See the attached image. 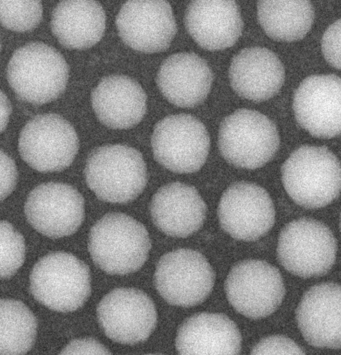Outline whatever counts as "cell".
Instances as JSON below:
<instances>
[{"instance_id": "cell-1", "label": "cell", "mask_w": 341, "mask_h": 355, "mask_svg": "<svg viewBox=\"0 0 341 355\" xmlns=\"http://www.w3.org/2000/svg\"><path fill=\"white\" fill-rule=\"evenodd\" d=\"M281 178L295 202L308 209L321 208L341 192V164L327 148L305 145L285 161Z\"/></svg>"}, {"instance_id": "cell-2", "label": "cell", "mask_w": 341, "mask_h": 355, "mask_svg": "<svg viewBox=\"0 0 341 355\" xmlns=\"http://www.w3.org/2000/svg\"><path fill=\"white\" fill-rule=\"evenodd\" d=\"M88 249L99 268L111 275H125L144 264L150 241L143 224L125 214L113 212L93 225Z\"/></svg>"}, {"instance_id": "cell-3", "label": "cell", "mask_w": 341, "mask_h": 355, "mask_svg": "<svg viewBox=\"0 0 341 355\" xmlns=\"http://www.w3.org/2000/svg\"><path fill=\"white\" fill-rule=\"evenodd\" d=\"M10 87L21 100L42 105L57 98L64 90L69 67L54 48L31 42L17 49L7 67Z\"/></svg>"}, {"instance_id": "cell-4", "label": "cell", "mask_w": 341, "mask_h": 355, "mask_svg": "<svg viewBox=\"0 0 341 355\" xmlns=\"http://www.w3.org/2000/svg\"><path fill=\"white\" fill-rule=\"evenodd\" d=\"M85 175L87 186L101 200L126 203L144 189L147 168L141 154L125 145H106L88 157Z\"/></svg>"}, {"instance_id": "cell-5", "label": "cell", "mask_w": 341, "mask_h": 355, "mask_svg": "<svg viewBox=\"0 0 341 355\" xmlns=\"http://www.w3.org/2000/svg\"><path fill=\"white\" fill-rule=\"evenodd\" d=\"M30 291L36 300L52 310L75 311L90 295L89 268L72 254L49 253L32 268Z\"/></svg>"}, {"instance_id": "cell-6", "label": "cell", "mask_w": 341, "mask_h": 355, "mask_svg": "<svg viewBox=\"0 0 341 355\" xmlns=\"http://www.w3.org/2000/svg\"><path fill=\"white\" fill-rule=\"evenodd\" d=\"M279 135L275 124L265 115L240 109L222 121L218 148L229 164L254 169L263 166L276 154Z\"/></svg>"}, {"instance_id": "cell-7", "label": "cell", "mask_w": 341, "mask_h": 355, "mask_svg": "<svg viewBox=\"0 0 341 355\" xmlns=\"http://www.w3.org/2000/svg\"><path fill=\"white\" fill-rule=\"evenodd\" d=\"M336 240L324 223L300 218L287 224L277 244V257L290 273L304 278L326 274L336 256Z\"/></svg>"}, {"instance_id": "cell-8", "label": "cell", "mask_w": 341, "mask_h": 355, "mask_svg": "<svg viewBox=\"0 0 341 355\" xmlns=\"http://www.w3.org/2000/svg\"><path fill=\"white\" fill-rule=\"evenodd\" d=\"M151 145L155 159L164 168L175 173H191L205 163L210 139L200 120L179 114L166 116L156 124Z\"/></svg>"}, {"instance_id": "cell-9", "label": "cell", "mask_w": 341, "mask_h": 355, "mask_svg": "<svg viewBox=\"0 0 341 355\" xmlns=\"http://www.w3.org/2000/svg\"><path fill=\"white\" fill-rule=\"evenodd\" d=\"M21 158L40 172L60 171L73 162L79 148L73 126L56 114L34 116L24 126L19 137Z\"/></svg>"}, {"instance_id": "cell-10", "label": "cell", "mask_w": 341, "mask_h": 355, "mask_svg": "<svg viewBox=\"0 0 341 355\" xmlns=\"http://www.w3.org/2000/svg\"><path fill=\"white\" fill-rule=\"evenodd\" d=\"M215 281L214 272L199 252L186 248L164 254L154 275L155 286L169 304L192 306L202 302L210 294Z\"/></svg>"}, {"instance_id": "cell-11", "label": "cell", "mask_w": 341, "mask_h": 355, "mask_svg": "<svg viewBox=\"0 0 341 355\" xmlns=\"http://www.w3.org/2000/svg\"><path fill=\"white\" fill-rule=\"evenodd\" d=\"M225 290L231 306L253 319L266 317L281 304L285 287L281 273L262 260L242 261L229 271Z\"/></svg>"}, {"instance_id": "cell-12", "label": "cell", "mask_w": 341, "mask_h": 355, "mask_svg": "<svg viewBox=\"0 0 341 355\" xmlns=\"http://www.w3.org/2000/svg\"><path fill=\"white\" fill-rule=\"evenodd\" d=\"M26 218L38 232L52 239L75 233L85 217V201L73 187L46 182L35 187L24 206Z\"/></svg>"}, {"instance_id": "cell-13", "label": "cell", "mask_w": 341, "mask_h": 355, "mask_svg": "<svg viewBox=\"0 0 341 355\" xmlns=\"http://www.w3.org/2000/svg\"><path fill=\"white\" fill-rule=\"evenodd\" d=\"M97 317L105 335L122 344L146 340L157 323L152 300L132 288H116L104 296L98 305Z\"/></svg>"}, {"instance_id": "cell-14", "label": "cell", "mask_w": 341, "mask_h": 355, "mask_svg": "<svg viewBox=\"0 0 341 355\" xmlns=\"http://www.w3.org/2000/svg\"><path fill=\"white\" fill-rule=\"evenodd\" d=\"M222 228L233 238L255 241L273 226L275 210L268 193L261 187L238 182L223 193L218 208Z\"/></svg>"}, {"instance_id": "cell-15", "label": "cell", "mask_w": 341, "mask_h": 355, "mask_svg": "<svg viewBox=\"0 0 341 355\" xmlns=\"http://www.w3.org/2000/svg\"><path fill=\"white\" fill-rule=\"evenodd\" d=\"M292 108L299 125L311 135L329 139L341 135V78H306L294 94Z\"/></svg>"}, {"instance_id": "cell-16", "label": "cell", "mask_w": 341, "mask_h": 355, "mask_svg": "<svg viewBox=\"0 0 341 355\" xmlns=\"http://www.w3.org/2000/svg\"><path fill=\"white\" fill-rule=\"evenodd\" d=\"M116 26L121 40L143 53L167 49L176 32L172 8L165 1H128L119 11Z\"/></svg>"}, {"instance_id": "cell-17", "label": "cell", "mask_w": 341, "mask_h": 355, "mask_svg": "<svg viewBox=\"0 0 341 355\" xmlns=\"http://www.w3.org/2000/svg\"><path fill=\"white\" fill-rule=\"evenodd\" d=\"M296 318L310 345L341 348V285L326 282L312 286L304 294Z\"/></svg>"}, {"instance_id": "cell-18", "label": "cell", "mask_w": 341, "mask_h": 355, "mask_svg": "<svg viewBox=\"0 0 341 355\" xmlns=\"http://www.w3.org/2000/svg\"><path fill=\"white\" fill-rule=\"evenodd\" d=\"M150 211L154 224L164 234L186 237L202 226L207 206L195 187L175 182L155 193Z\"/></svg>"}, {"instance_id": "cell-19", "label": "cell", "mask_w": 341, "mask_h": 355, "mask_svg": "<svg viewBox=\"0 0 341 355\" xmlns=\"http://www.w3.org/2000/svg\"><path fill=\"white\" fill-rule=\"evenodd\" d=\"M186 28L203 49L229 48L240 37L243 23L234 1H193L184 15Z\"/></svg>"}, {"instance_id": "cell-20", "label": "cell", "mask_w": 341, "mask_h": 355, "mask_svg": "<svg viewBox=\"0 0 341 355\" xmlns=\"http://www.w3.org/2000/svg\"><path fill=\"white\" fill-rule=\"evenodd\" d=\"M207 62L193 53H178L161 64L157 83L163 96L172 104L192 107L207 96L213 82Z\"/></svg>"}, {"instance_id": "cell-21", "label": "cell", "mask_w": 341, "mask_h": 355, "mask_svg": "<svg viewBox=\"0 0 341 355\" xmlns=\"http://www.w3.org/2000/svg\"><path fill=\"white\" fill-rule=\"evenodd\" d=\"M229 77L240 96L260 102L277 94L285 78L283 65L277 55L263 47L241 51L232 59Z\"/></svg>"}, {"instance_id": "cell-22", "label": "cell", "mask_w": 341, "mask_h": 355, "mask_svg": "<svg viewBox=\"0 0 341 355\" xmlns=\"http://www.w3.org/2000/svg\"><path fill=\"white\" fill-rule=\"evenodd\" d=\"M146 99L141 86L123 75L105 77L91 93L97 118L114 129H126L139 123L146 113Z\"/></svg>"}, {"instance_id": "cell-23", "label": "cell", "mask_w": 341, "mask_h": 355, "mask_svg": "<svg viewBox=\"0 0 341 355\" xmlns=\"http://www.w3.org/2000/svg\"><path fill=\"white\" fill-rule=\"evenodd\" d=\"M241 342L236 324L227 316L200 313L180 327L176 348L179 355H238Z\"/></svg>"}, {"instance_id": "cell-24", "label": "cell", "mask_w": 341, "mask_h": 355, "mask_svg": "<svg viewBox=\"0 0 341 355\" xmlns=\"http://www.w3.org/2000/svg\"><path fill=\"white\" fill-rule=\"evenodd\" d=\"M105 14L95 1H62L54 8L51 27L54 36L64 46L87 49L103 37Z\"/></svg>"}, {"instance_id": "cell-25", "label": "cell", "mask_w": 341, "mask_h": 355, "mask_svg": "<svg viewBox=\"0 0 341 355\" xmlns=\"http://www.w3.org/2000/svg\"><path fill=\"white\" fill-rule=\"evenodd\" d=\"M257 16L270 37L292 42L302 39L310 31L315 12L309 1H259Z\"/></svg>"}, {"instance_id": "cell-26", "label": "cell", "mask_w": 341, "mask_h": 355, "mask_svg": "<svg viewBox=\"0 0 341 355\" xmlns=\"http://www.w3.org/2000/svg\"><path fill=\"white\" fill-rule=\"evenodd\" d=\"M0 313L1 355H24L35 342V315L24 304L10 299L1 300Z\"/></svg>"}, {"instance_id": "cell-27", "label": "cell", "mask_w": 341, "mask_h": 355, "mask_svg": "<svg viewBox=\"0 0 341 355\" xmlns=\"http://www.w3.org/2000/svg\"><path fill=\"white\" fill-rule=\"evenodd\" d=\"M1 22L5 28L26 32L34 29L42 16L40 1H0Z\"/></svg>"}, {"instance_id": "cell-28", "label": "cell", "mask_w": 341, "mask_h": 355, "mask_svg": "<svg viewBox=\"0 0 341 355\" xmlns=\"http://www.w3.org/2000/svg\"><path fill=\"white\" fill-rule=\"evenodd\" d=\"M25 243L21 234L7 221L1 222V277H12L23 264Z\"/></svg>"}, {"instance_id": "cell-29", "label": "cell", "mask_w": 341, "mask_h": 355, "mask_svg": "<svg viewBox=\"0 0 341 355\" xmlns=\"http://www.w3.org/2000/svg\"><path fill=\"white\" fill-rule=\"evenodd\" d=\"M250 355H306L302 349L290 338L273 335L260 340Z\"/></svg>"}, {"instance_id": "cell-30", "label": "cell", "mask_w": 341, "mask_h": 355, "mask_svg": "<svg viewBox=\"0 0 341 355\" xmlns=\"http://www.w3.org/2000/svg\"><path fill=\"white\" fill-rule=\"evenodd\" d=\"M321 46L327 62L341 70V19L334 21L325 31Z\"/></svg>"}, {"instance_id": "cell-31", "label": "cell", "mask_w": 341, "mask_h": 355, "mask_svg": "<svg viewBox=\"0 0 341 355\" xmlns=\"http://www.w3.org/2000/svg\"><path fill=\"white\" fill-rule=\"evenodd\" d=\"M59 355H112L100 342L94 338H81L71 341Z\"/></svg>"}, {"instance_id": "cell-32", "label": "cell", "mask_w": 341, "mask_h": 355, "mask_svg": "<svg viewBox=\"0 0 341 355\" xmlns=\"http://www.w3.org/2000/svg\"><path fill=\"white\" fill-rule=\"evenodd\" d=\"M17 173L13 160L1 151V199H5L13 191L17 183Z\"/></svg>"}, {"instance_id": "cell-33", "label": "cell", "mask_w": 341, "mask_h": 355, "mask_svg": "<svg viewBox=\"0 0 341 355\" xmlns=\"http://www.w3.org/2000/svg\"><path fill=\"white\" fill-rule=\"evenodd\" d=\"M11 112L10 105L7 96L1 92V130L3 131L6 127L9 116Z\"/></svg>"}, {"instance_id": "cell-34", "label": "cell", "mask_w": 341, "mask_h": 355, "mask_svg": "<svg viewBox=\"0 0 341 355\" xmlns=\"http://www.w3.org/2000/svg\"><path fill=\"white\" fill-rule=\"evenodd\" d=\"M146 355H163L159 354H146Z\"/></svg>"}, {"instance_id": "cell-35", "label": "cell", "mask_w": 341, "mask_h": 355, "mask_svg": "<svg viewBox=\"0 0 341 355\" xmlns=\"http://www.w3.org/2000/svg\"><path fill=\"white\" fill-rule=\"evenodd\" d=\"M340 229H341V217H340Z\"/></svg>"}]
</instances>
